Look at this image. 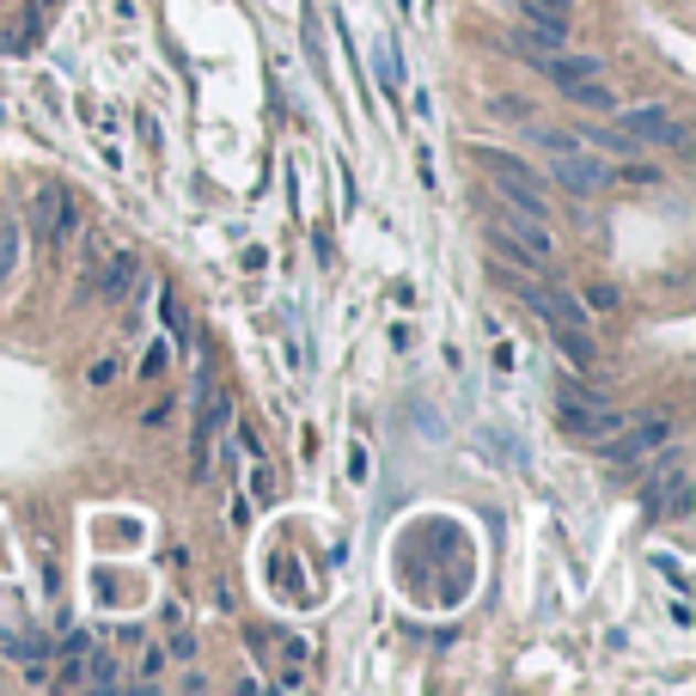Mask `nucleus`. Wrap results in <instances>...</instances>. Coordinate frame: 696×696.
<instances>
[{"label": "nucleus", "mask_w": 696, "mask_h": 696, "mask_svg": "<svg viewBox=\"0 0 696 696\" xmlns=\"http://www.w3.org/2000/svg\"><path fill=\"white\" fill-rule=\"evenodd\" d=\"M556 416H563V428L580 433V440H604V433L623 428L618 409H604L599 397H580L575 385H563V392H556Z\"/></svg>", "instance_id": "1"}, {"label": "nucleus", "mask_w": 696, "mask_h": 696, "mask_svg": "<svg viewBox=\"0 0 696 696\" xmlns=\"http://www.w3.org/2000/svg\"><path fill=\"white\" fill-rule=\"evenodd\" d=\"M550 178L568 196H599V190L611 184V165H604L592 147H568V153H550Z\"/></svg>", "instance_id": "2"}, {"label": "nucleus", "mask_w": 696, "mask_h": 696, "mask_svg": "<svg viewBox=\"0 0 696 696\" xmlns=\"http://www.w3.org/2000/svg\"><path fill=\"white\" fill-rule=\"evenodd\" d=\"M666 440H672V421H666V416H635V428L604 433L599 452H604L611 464H635V459H647L654 447H666Z\"/></svg>", "instance_id": "3"}, {"label": "nucleus", "mask_w": 696, "mask_h": 696, "mask_svg": "<svg viewBox=\"0 0 696 696\" xmlns=\"http://www.w3.org/2000/svg\"><path fill=\"white\" fill-rule=\"evenodd\" d=\"M520 43H526L532 55L568 50V13H550V7H532V0H526V25H520Z\"/></svg>", "instance_id": "4"}, {"label": "nucleus", "mask_w": 696, "mask_h": 696, "mask_svg": "<svg viewBox=\"0 0 696 696\" xmlns=\"http://www.w3.org/2000/svg\"><path fill=\"white\" fill-rule=\"evenodd\" d=\"M38 233L50 238V245H67V238H74V196H67V190H38Z\"/></svg>", "instance_id": "5"}, {"label": "nucleus", "mask_w": 696, "mask_h": 696, "mask_svg": "<svg viewBox=\"0 0 696 696\" xmlns=\"http://www.w3.org/2000/svg\"><path fill=\"white\" fill-rule=\"evenodd\" d=\"M532 62H538L556 86H575V79H599L604 74L599 55H568V50H544V55H532Z\"/></svg>", "instance_id": "6"}, {"label": "nucleus", "mask_w": 696, "mask_h": 696, "mask_svg": "<svg viewBox=\"0 0 696 696\" xmlns=\"http://www.w3.org/2000/svg\"><path fill=\"white\" fill-rule=\"evenodd\" d=\"M666 122H672L666 105H630V110H618V135H630L635 147H642V141H660V135H666Z\"/></svg>", "instance_id": "7"}, {"label": "nucleus", "mask_w": 696, "mask_h": 696, "mask_svg": "<svg viewBox=\"0 0 696 696\" xmlns=\"http://www.w3.org/2000/svg\"><path fill=\"white\" fill-rule=\"evenodd\" d=\"M526 300L538 306V318H550V324H580V330H587V306H580L575 293L550 288V293H526Z\"/></svg>", "instance_id": "8"}, {"label": "nucleus", "mask_w": 696, "mask_h": 696, "mask_svg": "<svg viewBox=\"0 0 696 696\" xmlns=\"http://www.w3.org/2000/svg\"><path fill=\"white\" fill-rule=\"evenodd\" d=\"M544 330H550V342L568 355V367H575V373L592 367V336H587L580 324H550V318H544Z\"/></svg>", "instance_id": "9"}, {"label": "nucleus", "mask_w": 696, "mask_h": 696, "mask_svg": "<svg viewBox=\"0 0 696 696\" xmlns=\"http://www.w3.org/2000/svg\"><path fill=\"white\" fill-rule=\"evenodd\" d=\"M489 250H495V257H513V264H520V269H544V264H550V257H544V250H532L526 238L501 233V226H489Z\"/></svg>", "instance_id": "10"}, {"label": "nucleus", "mask_w": 696, "mask_h": 696, "mask_svg": "<svg viewBox=\"0 0 696 696\" xmlns=\"http://www.w3.org/2000/svg\"><path fill=\"white\" fill-rule=\"evenodd\" d=\"M495 226H501V233H513V238H526L532 250H544V257H550V221H532V214H513L507 208Z\"/></svg>", "instance_id": "11"}, {"label": "nucleus", "mask_w": 696, "mask_h": 696, "mask_svg": "<svg viewBox=\"0 0 696 696\" xmlns=\"http://www.w3.org/2000/svg\"><path fill=\"white\" fill-rule=\"evenodd\" d=\"M13 276H19V221L0 202V288H13Z\"/></svg>", "instance_id": "12"}, {"label": "nucleus", "mask_w": 696, "mask_h": 696, "mask_svg": "<svg viewBox=\"0 0 696 696\" xmlns=\"http://www.w3.org/2000/svg\"><path fill=\"white\" fill-rule=\"evenodd\" d=\"M580 147H592V153H618V159L635 153V141H630V135H618V129H587V135H580Z\"/></svg>", "instance_id": "13"}, {"label": "nucleus", "mask_w": 696, "mask_h": 696, "mask_svg": "<svg viewBox=\"0 0 696 696\" xmlns=\"http://www.w3.org/2000/svg\"><path fill=\"white\" fill-rule=\"evenodd\" d=\"M575 105H587V110H611V93H604V74L599 79H575V86H563Z\"/></svg>", "instance_id": "14"}, {"label": "nucleus", "mask_w": 696, "mask_h": 696, "mask_svg": "<svg viewBox=\"0 0 696 696\" xmlns=\"http://www.w3.org/2000/svg\"><path fill=\"white\" fill-rule=\"evenodd\" d=\"M373 67H379V86H385V93H397V86H404V67H397L392 38H379V50H373Z\"/></svg>", "instance_id": "15"}, {"label": "nucleus", "mask_w": 696, "mask_h": 696, "mask_svg": "<svg viewBox=\"0 0 696 696\" xmlns=\"http://www.w3.org/2000/svg\"><path fill=\"white\" fill-rule=\"evenodd\" d=\"M135 269H141V264H135V250H117V269L105 276V293H110V300H117V293H129Z\"/></svg>", "instance_id": "16"}, {"label": "nucleus", "mask_w": 696, "mask_h": 696, "mask_svg": "<svg viewBox=\"0 0 696 696\" xmlns=\"http://www.w3.org/2000/svg\"><path fill=\"white\" fill-rule=\"evenodd\" d=\"M532 135V147H544V153H568V147H580V135H568V129H526Z\"/></svg>", "instance_id": "17"}, {"label": "nucleus", "mask_w": 696, "mask_h": 696, "mask_svg": "<svg viewBox=\"0 0 696 696\" xmlns=\"http://www.w3.org/2000/svg\"><path fill=\"white\" fill-rule=\"evenodd\" d=\"M79 678H93V684H117V660L93 654V660H86V672H79Z\"/></svg>", "instance_id": "18"}, {"label": "nucleus", "mask_w": 696, "mask_h": 696, "mask_svg": "<svg viewBox=\"0 0 696 696\" xmlns=\"http://www.w3.org/2000/svg\"><path fill=\"white\" fill-rule=\"evenodd\" d=\"M165 324H171V336H178V342L190 336V324H184V306H178V293H171V288H165Z\"/></svg>", "instance_id": "19"}, {"label": "nucleus", "mask_w": 696, "mask_h": 696, "mask_svg": "<svg viewBox=\"0 0 696 696\" xmlns=\"http://www.w3.org/2000/svg\"><path fill=\"white\" fill-rule=\"evenodd\" d=\"M165 367H171V349H165V342H153V349H147V367H141V373H147V379H159Z\"/></svg>", "instance_id": "20"}, {"label": "nucleus", "mask_w": 696, "mask_h": 696, "mask_svg": "<svg viewBox=\"0 0 696 696\" xmlns=\"http://www.w3.org/2000/svg\"><path fill=\"white\" fill-rule=\"evenodd\" d=\"M587 306H592V312H611V306H618V288H592Z\"/></svg>", "instance_id": "21"}, {"label": "nucleus", "mask_w": 696, "mask_h": 696, "mask_svg": "<svg viewBox=\"0 0 696 696\" xmlns=\"http://www.w3.org/2000/svg\"><path fill=\"white\" fill-rule=\"evenodd\" d=\"M13 654H19V660H43V642H38V635H19Z\"/></svg>", "instance_id": "22"}]
</instances>
